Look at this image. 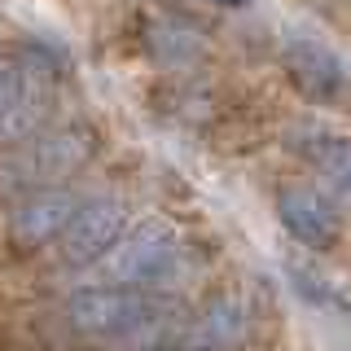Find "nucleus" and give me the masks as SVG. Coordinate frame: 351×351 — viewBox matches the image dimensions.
<instances>
[{
	"label": "nucleus",
	"instance_id": "11",
	"mask_svg": "<svg viewBox=\"0 0 351 351\" xmlns=\"http://www.w3.org/2000/svg\"><path fill=\"white\" fill-rule=\"evenodd\" d=\"M145 44H149L154 58L167 62V66H184V62L202 58V31L193 22H180V18H158L149 27Z\"/></svg>",
	"mask_w": 351,
	"mask_h": 351
},
{
	"label": "nucleus",
	"instance_id": "2",
	"mask_svg": "<svg viewBox=\"0 0 351 351\" xmlns=\"http://www.w3.org/2000/svg\"><path fill=\"white\" fill-rule=\"evenodd\" d=\"M97 154V136L80 123L66 128H40L22 141H9L0 149V189L5 193H31L62 184L66 176L88 167V158Z\"/></svg>",
	"mask_w": 351,
	"mask_h": 351
},
{
	"label": "nucleus",
	"instance_id": "12",
	"mask_svg": "<svg viewBox=\"0 0 351 351\" xmlns=\"http://www.w3.org/2000/svg\"><path fill=\"white\" fill-rule=\"evenodd\" d=\"M211 5H219V9H241V5H250V0H211Z\"/></svg>",
	"mask_w": 351,
	"mask_h": 351
},
{
	"label": "nucleus",
	"instance_id": "14",
	"mask_svg": "<svg viewBox=\"0 0 351 351\" xmlns=\"http://www.w3.org/2000/svg\"><path fill=\"white\" fill-rule=\"evenodd\" d=\"M347 312H351V299H347Z\"/></svg>",
	"mask_w": 351,
	"mask_h": 351
},
{
	"label": "nucleus",
	"instance_id": "7",
	"mask_svg": "<svg viewBox=\"0 0 351 351\" xmlns=\"http://www.w3.org/2000/svg\"><path fill=\"white\" fill-rule=\"evenodd\" d=\"M277 211H281V224L290 228L303 246H316V250H329L338 237H343V219L329 206L325 193L307 189V184H294V189H281L277 197Z\"/></svg>",
	"mask_w": 351,
	"mask_h": 351
},
{
	"label": "nucleus",
	"instance_id": "13",
	"mask_svg": "<svg viewBox=\"0 0 351 351\" xmlns=\"http://www.w3.org/2000/svg\"><path fill=\"white\" fill-rule=\"evenodd\" d=\"M154 351H202V347H193V343H176V347H154Z\"/></svg>",
	"mask_w": 351,
	"mask_h": 351
},
{
	"label": "nucleus",
	"instance_id": "3",
	"mask_svg": "<svg viewBox=\"0 0 351 351\" xmlns=\"http://www.w3.org/2000/svg\"><path fill=\"white\" fill-rule=\"evenodd\" d=\"M58 106V66L36 49H0V141L49 128Z\"/></svg>",
	"mask_w": 351,
	"mask_h": 351
},
{
	"label": "nucleus",
	"instance_id": "4",
	"mask_svg": "<svg viewBox=\"0 0 351 351\" xmlns=\"http://www.w3.org/2000/svg\"><path fill=\"white\" fill-rule=\"evenodd\" d=\"M184 246L171 228L162 224H141L136 233L119 237L101 259L93 263L97 281L110 285H136V290H171L184 277Z\"/></svg>",
	"mask_w": 351,
	"mask_h": 351
},
{
	"label": "nucleus",
	"instance_id": "8",
	"mask_svg": "<svg viewBox=\"0 0 351 351\" xmlns=\"http://www.w3.org/2000/svg\"><path fill=\"white\" fill-rule=\"evenodd\" d=\"M285 66H290L294 84H299L307 97H316V101H334L347 84V71H343V62H338V53L325 49L321 40H307V36H294L285 44Z\"/></svg>",
	"mask_w": 351,
	"mask_h": 351
},
{
	"label": "nucleus",
	"instance_id": "10",
	"mask_svg": "<svg viewBox=\"0 0 351 351\" xmlns=\"http://www.w3.org/2000/svg\"><path fill=\"white\" fill-rule=\"evenodd\" d=\"M246 325H250V312L241 307V299H215V303L193 321L189 343L202 347V351H228L233 343H241V338H246Z\"/></svg>",
	"mask_w": 351,
	"mask_h": 351
},
{
	"label": "nucleus",
	"instance_id": "9",
	"mask_svg": "<svg viewBox=\"0 0 351 351\" xmlns=\"http://www.w3.org/2000/svg\"><path fill=\"white\" fill-rule=\"evenodd\" d=\"M294 149H299L316 171H325L329 180L351 197V141L347 136L325 132V128H299V132H294Z\"/></svg>",
	"mask_w": 351,
	"mask_h": 351
},
{
	"label": "nucleus",
	"instance_id": "1",
	"mask_svg": "<svg viewBox=\"0 0 351 351\" xmlns=\"http://www.w3.org/2000/svg\"><path fill=\"white\" fill-rule=\"evenodd\" d=\"M66 316L84 338L97 343H123V338H149L167 325L171 303L158 290H136V285H88L66 299Z\"/></svg>",
	"mask_w": 351,
	"mask_h": 351
},
{
	"label": "nucleus",
	"instance_id": "5",
	"mask_svg": "<svg viewBox=\"0 0 351 351\" xmlns=\"http://www.w3.org/2000/svg\"><path fill=\"white\" fill-rule=\"evenodd\" d=\"M123 224H128V206L119 197H84V206L58 237V259L71 263V268H93L123 237Z\"/></svg>",
	"mask_w": 351,
	"mask_h": 351
},
{
	"label": "nucleus",
	"instance_id": "6",
	"mask_svg": "<svg viewBox=\"0 0 351 351\" xmlns=\"http://www.w3.org/2000/svg\"><path fill=\"white\" fill-rule=\"evenodd\" d=\"M84 206V193L66 189V184H49V189H31L18 197V206L9 211V237L22 250L49 246L62 237V228L75 219V211Z\"/></svg>",
	"mask_w": 351,
	"mask_h": 351
}]
</instances>
